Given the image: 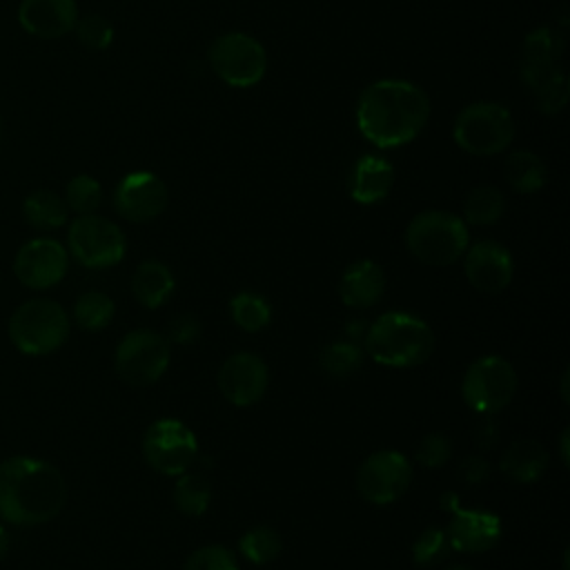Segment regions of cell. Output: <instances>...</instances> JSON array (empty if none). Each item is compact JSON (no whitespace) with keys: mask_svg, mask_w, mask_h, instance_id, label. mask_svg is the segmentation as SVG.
I'll list each match as a JSON object with an SVG mask.
<instances>
[{"mask_svg":"<svg viewBox=\"0 0 570 570\" xmlns=\"http://www.w3.org/2000/svg\"><path fill=\"white\" fill-rule=\"evenodd\" d=\"M430 118L428 94L399 78L370 82L356 100V127L379 149H394L412 142Z\"/></svg>","mask_w":570,"mask_h":570,"instance_id":"obj_1","label":"cell"},{"mask_svg":"<svg viewBox=\"0 0 570 570\" xmlns=\"http://www.w3.org/2000/svg\"><path fill=\"white\" fill-rule=\"evenodd\" d=\"M67 501L62 472L33 456L0 463V517L13 525H38L58 517Z\"/></svg>","mask_w":570,"mask_h":570,"instance_id":"obj_2","label":"cell"},{"mask_svg":"<svg viewBox=\"0 0 570 570\" xmlns=\"http://www.w3.org/2000/svg\"><path fill=\"white\" fill-rule=\"evenodd\" d=\"M363 352L383 367L407 370L430 358L434 334L423 318L410 312H385L367 325Z\"/></svg>","mask_w":570,"mask_h":570,"instance_id":"obj_3","label":"cell"},{"mask_svg":"<svg viewBox=\"0 0 570 570\" xmlns=\"http://www.w3.org/2000/svg\"><path fill=\"white\" fill-rule=\"evenodd\" d=\"M468 245V223L452 212L428 209L416 214L405 227V247L425 265H452L465 254Z\"/></svg>","mask_w":570,"mask_h":570,"instance_id":"obj_4","label":"cell"},{"mask_svg":"<svg viewBox=\"0 0 570 570\" xmlns=\"http://www.w3.org/2000/svg\"><path fill=\"white\" fill-rule=\"evenodd\" d=\"M69 336V316L51 298H31L9 318L11 343L29 356H45L62 347Z\"/></svg>","mask_w":570,"mask_h":570,"instance_id":"obj_5","label":"cell"},{"mask_svg":"<svg viewBox=\"0 0 570 570\" xmlns=\"http://www.w3.org/2000/svg\"><path fill=\"white\" fill-rule=\"evenodd\" d=\"M452 138L472 156H494L514 140V118L499 102H470L456 114Z\"/></svg>","mask_w":570,"mask_h":570,"instance_id":"obj_6","label":"cell"},{"mask_svg":"<svg viewBox=\"0 0 570 570\" xmlns=\"http://www.w3.org/2000/svg\"><path fill=\"white\" fill-rule=\"evenodd\" d=\"M519 387V376L512 363L499 354L474 358L461 383L463 401L476 414H494L510 405Z\"/></svg>","mask_w":570,"mask_h":570,"instance_id":"obj_7","label":"cell"},{"mask_svg":"<svg viewBox=\"0 0 570 570\" xmlns=\"http://www.w3.org/2000/svg\"><path fill=\"white\" fill-rule=\"evenodd\" d=\"M212 71L229 87L247 89L263 80L267 71V51L249 33L227 31L209 47Z\"/></svg>","mask_w":570,"mask_h":570,"instance_id":"obj_8","label":"cell"},{"mask_svg":"<svg viewBox=\"0 0 570 570\" xmlns=\"http://www.w3.org/2000/svg\"><path fill=\"white\" fill-rule=\"evenodd\" d=\"M171 347L167 336L154 332V330H131L127 332L114 354V367L116 374L134 385L145 387L156 383L169 367Z\"/></svg>","mask_w":570,"mask_h":570,"instance_id":"obj_9","label":"cell"},{"mask_svg":"<svg viewBox=\"0 0 570 570\" xmlns=\"http://www.w3.org/2000/svg\"><path fill=\"white\" fill-rule=\"evenodd\" d=\"M67 245L71 256L89 269L114 267L125 258L127 252L122 229L114 220L98 214H82L71 220Z\"/></svg>","mask_w":570,"mask_h":570,"instance_id":"obj_10","label":"cell"},{"mask_svg":"<svg viewBox=\"0 0 570 570\" xmlns=\"http://www.w3.org/2000/svg\"><path fill=\"white\" fill-rule=\"evenodd\" d=\"M142 456L151 470L178 476L198 459L196 434L178 419H156L142 434Z\"/></svg>","mask_w":570,"mask_h":570,"instance_id":"obj_11","label":"cell"},{"mask_svg":"<svg viewBox=\"0 0 570 570\" xmlns=\"http://www.w3.org/2000/svg\"><path fill=\"white\" fill-rule=\"evenodd\" d=\"M412 483V463L399 450L372 452L356 472V490L372 505L399 501Z\"/></svg>","mask_w":570,"mask_h":570,"instance_id":"obj_12","label":"cell"},{"mask_svg":"<svg viewBox=\"0 0 570 570\" xmlns=\"http://www.w3.org/2000/svg\"><path fill=\"white\" fill-rule=\"evenodd\" d=\"M69 267V252L56 238H31L27 240L16 258L13 272L18 281L29 289H49L58 285Z\"/></svg>","mask_w":570,"mask_h":570,"instance_id":"obj_13","label":"cell"},{"mask_svg":"<svg viewBox=\"0 0 570 570\" xmlns=\"http://www.w3.org/2000/svg\"><path fill=\"white\" fill-rule=\"evenodd\" d=\"M167 185L151 171H129L114 189V207L129 223H149L167 207Z\"/></svg>","mask_w":570,"mask_h":570,"instance_id":"obj_14","label":"cell"},{"mask_svg":"<svg viewBox=\"0 0 570 570\" xmlns=\"http://www.w3.org/2000/svg\"><path fill=\"white\" fill-rule=\"evenodd\" d=\"M269 385V370L254 352L227 356L218 370V390L236 407H249L263 399Z\"/></svg>","mask_w":570,"mask_h":570,"instance_id":"obj_15","label":"cell"},{"mask_svg":"<svg viewBox=\"0 0 570 570\" xmlns=\"http://www.w3.org/2000/svg\"><path fill=\"white\" fill-rule=\"evenodd\" d=\"M463 272L468 283L481 294L503 292L514 274L512 254L497 240H476L465 249Z\"/></svg>","mask_w":570,"mask_h":570,"instance_id":"obj_16","label":"cell"},{"mask_svg":"<svg viewBox=\"0 0 570 570\" xmlns=\"http://www.w3.org/2000/svg\"><path fill=\"white\" fill-rule=\"evenodd\" d=\"M450 523L445 525V537L450 548L465 554H481L492 550L501 539V519L481 508H461L456 505Z\"/></svg>","mask_w":570,"mask_h":570,"instance_id":"obj_17","label":"cell"},{"mask_svg":"<svg viewBox=\"0 0 570 570\" xmlns=\"http://www.w3.org/2000/svg\"><path fill=\"white\" fill-rule=\"evenodd\" d=\"M78 22L76 0H20L18 24L33 38L56 40L73 31Z\"/></svg>","mask_w":570,"mask_h":570,"instance_id":"obj_18","label":"cell"},{"mask_svg":"<svg viewBox=\"0 0 570 570\" xmlns=\"http://www.w3.org/2000/svg\"><path fill=\"white\" fill-rule=\"evenodd\" d=\"M563 38L561 31L550 27H537L525 33L519 56V78L530 91L561 67Z\"/></svg>","mask_w":570,"mask_h":570,"instance_id":"obj_19","label":"cell"},{"mask_svg":"<svg viewBox=\"0 0 570 570\" xmlns=\"http://www.w3.org/2000/svg\"><path fill=\"white\" fill-rule=\"evenodd\" d=\"M394 185V167L387 158L363 154L347 174V194L358 205H376L387 198Z\"/></svg>","mask_w":570,"mask_h":570,"instance_id":"obj_20","label":"cell"},{"mask_svg":"<svg viewBox=\"0 0 570 570\" xmlns=\"http://www.w3.org/2000/svg\"><path fill=\"white\" fill-rule=\"evenodd\" d=\"M385 292V272L370 258L354 261L338 281V296L352 309H367L381 301Z\"/></svg>","mask_w":570,"mask_h":570,"instance_id":"obj_21","label":"cell"},{"mask_svg":"<svg viewBox=\"0 0 570 570\" xmlns=\"http://www.w3.org/2000/svg\"><path fill=\"white\" fill-rule=\"evenodd\" d=\"M550 456L548 450L534 441V439H517L512 441L501 459H499V470L514 483H534L543 476L548 470Z\"/></svg>","mask_w":570,"mask_h":570,"instance_id":"obj_22","label":"cell"},{"mask_svg":"<svg viewBox=\"0 0 570 570\" xmlns=\"http://www.w3.org/2000/svg\"><path fill=\"white\" fill-rule=\"evenodd\" d=\"M176 281L171 269L160 261H142L131 276V294L134 298L147 307L158 309L163 307L174 294Z\"/></svg>","mask_w":570,"mask_h":570,"instance_id":"obj_23","label":"cell"},{"mask_svg":"<svg viewBox=\"0 0 570 570\" xmlns=\"http://www.w3.org/2000/svg\"><path fill=\"white\" fill-rule=\"evenodd\" d=\"M503 176L517 194H537L548 180V167L539 154L517 149L505 158Z\"/></svg>","mask_w":570,"mask_h":570,"instance_id":"obj_24","label":"cell"},{"mask_svg":"<svg viewBox=\"0 0 570 570\" xmlns=\"http://www.w3.org/2000/svg\"><path fill=\"white\" fill-rule=\"evenodd\" d=\"M22 216L36 229H58L67 223L65 198L51 189H36L22 200Z\"/></svg>","mask_w":570,"mask_h":570,"instance_id":"obj_25","label":"cell"},{"mask_svg":"<svg viewBox=\"0 0 570 570\" xmlns=\"http://www.w3.org/2000/svg\"><path fill=\"white\" fill-rule=\"evenodd\" d=\"M505 212V198L494 185L474 187L463 200V220L470 225H494Z\"/></svg>","mask_w":570,"mask_h":570,"instance_id":"obj_26","label":"cell"},{"mask_svg":"<svg viewBox=\"0 0 570 570\" xmlns=\"http://www.w3.org/2000/svg\"><path fill=\"white\" fill-rule=\"evenodd\" d=\"M229 314L236 327H240L243 332H261L272 323L269 301L263 294L249 289H243L232 296Z\"/></svg>","mask_w":570,"mask_h":570,"instance_id":"obj_27","label":"cell"},{"mask_svg":"<svg viewBox=\"0 0 570 570\" xmlns=\"http://www.w3.org/2000/svg\"><path fill=\"white\" fill-rule=\"evenodd\" d=\"M171 499L178 512L187 517H203L212 503V485L200 474L183 472L176 476Z\"/></svg>","mask_w":570,"mask_h":570,"instance_id":"obj_28","label":"cell"},{"mask_svg":"<svg viewBox=\"0 0 570 570\" xmlns=\"http://www.w3.org/2000/svg\"><path fill=\"white\" fill-rule=\"evenodd\" d=\"M114 312H116L114 301L98 289H89L80 294L73 303V321L78 323V327L87 332L105 330L114 321Z\"/></svg>","mask_w":570,"mask_h":570,"instance_id":"obj_29","label":"cell"},{"mask_svg":"<svg viewBox=\"0 0 570 570\" xmlns=\"http://www.w3.org/2000/svg\"><path fill=\"white\" fill-rule=\"evenodd\" d=\"M365 352L352 341H332L318 354V365L332 379H347L361 370Z\"/></svg>","mask_w":570,"mask_h":570,"instance_id":"obj_30","label":"cell"},{"mask_svg":"<svg viewBox=\"0 0 570 570\" xmlns=\"http://www.w3.org/2000/svg\"><path fill=\"white\" fill-rule=\"evenodd\" d=\"M238 550L249 563L267 566L281 554L283 541L274 528L254 525L247 532H243V537L238 539Z\"/></svg>","mask_w":570,"mask_h":570,"instance_id":"obj_31","label":"cell"},{"mask_svg":"<svg viewBox=\"0 0 570 570\" xmlns=\"http://www.w3.org/2000/svg\"><path fill=\"white\" fill-rule=\"evenodd\" d=\"M532 96H534L537 109L541 114H548V116L559 114L566 107L568 96H570V80H568V73L563 71V67H557L548 78H543L532 89Z\"/></svg>","mask_w":570,"mask_h":570,"instance_id":"obj_32","label":"cell"},{"mask_svg":"<svg viewBox=\"0 0 570 570\" xmlns=\"http://www.w3.org/2000/svg\"><path fill=\"white\" fill-rule=\"evenodd\" d=\"M102 203V187L89 174H76L65 187V205L67 209L82 214H94Z\"/></svg>","mask_w":570,"mask_h":570,"instance_id":"obj_33","label":"cell"},{"mask_svg":"<svg viewBox=\"0 0 570 570\" xmlns=\"http://www.w3.org/2000/svg\"><path fill=\"white\" fill-rule=\"evenodd\" d=\"M452 548L445 537V530L439 525H428L419 532V537L412 543V559L419 568H430L450 557Z\"/></svg>","mask_w":570,"mask_h":570,"instance_id":"obj_34","label":"cell"},{"mask_svg":"<svg viewBox=\"0 0 570 570\" xmlns=\"http://www.w3.org/2000/svg\"><path fill=\"white\" fill-rule=\"evenodd\" d=\"M183 570H240L236 554L218 543L196 548L183 563Z\"/></svg>","mask_w":570,"mask_h":570,"instance_id":"obj_35","label":"cell"},{"mask_svg":"<svg viewBox=\"0 0 570 570\" xmlns=\"http://www.w3.org/2000/svg\"><path fill=\"white\" fill-rule=\"evenodd\" d=\"M76 38L87 47V49H107L114 42V27L107 18L98 13H87L78 16V22L73 27Z\"/></svg>","mask_w":570,"mask_h":570,"instance_id":"obj_36","label":"cell"},{"mask_svg":"<svg viewBox=\"0 0 570 570\" xmlns=\"http://www.w3.org/2000/svg\"><path fill=\"white\" fill-rule=\"evenodd\" d=\"M416 461L428 468V470H439L443 468L450 456H452V441L448 434H441V432H432V434H425L419 445H416V452H414Z\"/></svg>","mask_w":570,"mask_h":570,"instance_id":"obj_37","label":"cell"},{"mask_svg":"<svg viewBox=\"0 0 570 570\" xmlns=\"http://www.w3.org/2000/svg\"><path fill=\"white\" fill-rule=\"evenodd\" d=\"M200 336V321L191 314H180L169 325V338L176 345H191Z\"/></svg>","mask_w":570,"mask_h":570,"instance_id":"obj_38","label":"cell"},{"mask_svg":"<svg viewBox=\"0 0 570 570\" xmlns=\"http://www.w3.org/2000/svg\"><path fill=\"white\" fill-rule=\"evenodd\" d=\"M459 476L472 485L483 483L490 476V463L481 454H468L459 463Z\"/></svg>","mask_w":570,"mask_h":570,"instance_id":"obj_39","label":"cell"},{"mask_svg":"<svg viewBox=\"0 0 570 570\" xmlns=\"http://www.w3.org/2000/svg\"><path fill=\"white\" fill-rule=\"evenodd\" d=\"M365 334H367V323L361 321V318H358V321H350V323L345 325V336H347V341H352V343H356V345L363 343Z\"/></svg>","mask_w":570,"mask_h":570,"instance_id":"obj_40","label":"cell"},{"mask_svg":"<svg viewBox=\"0 0 570 570\" xmlns=\"http://www.w3.org/2000/svg\"><path fill=\"white\" fill-rule=\"evenodd\" d=\"M570 434V430L568 428H563V432H561V436H559V456H561V463L563 465H568L570 463V459H568V436Z\"/></svg>","mask_w":570,"mask_h":570,"instance_id":"obj_41","label":"cell"},{"mask_svg":"<svg viewBox=\"0 0 570 570\" xmlns=\"http://www.w3.org/2000/svg\"><path fill=\"white\" fill-rule=\"evenodd\" d=\"M7 548H9V539H7V530H4V525L0 523V561H2V557L7 554Z\"/></svg>","mask_w":570,"mask_h":570,"instance_id":"obj_42","label":"cell"},{"mask_svg":"<svg viewBox=\"0 0 570 570\" xmlns=\"http://www.w3.org/2000/svg\"><path fill=\"white\" fill-rule=\"evenodd\" d=\"M561 396H563V403H568V370H563V376H561Z\"/></svg>","mask_w":570,"mask_h":570,"instance_id":"obj_43","label":"cell"},{"mask_svg":"<svg viewBox=\"0 0 570 570\" xmlns=\"http://www.w3.org/2000/svg\"><path fill=\"white\" fill-rule=\"evenodd\" d=\"M445 570H472L468 563H452V566H448Z\"/></svg>","mask_w":570,"mask_h":570,"instance_id":"obj_44","label":"cell"},{"mask_svg":"<svg viewBox=\"0 0 570 570\" xmlns=\"http://www.w3.org/2000/svg\"><path fill=\"white\" fill-rule=\"evenodd\" d=\"M0 138H2V125H0Z\"/></svg>","mask_w":570,"mask_h":570,"instance_id":"obj_45","label":"cell"}]
</instances>
